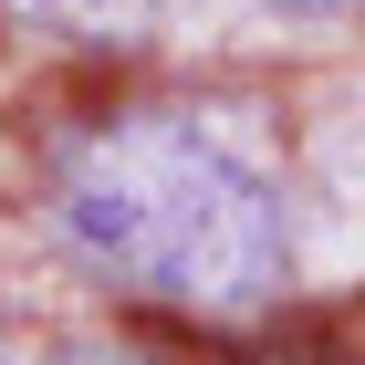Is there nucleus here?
Wrapping results in <instances>:
<instances>
[{
  "mask_svg": "<svg viewBox=\"0 0 365 365\" xmlns=\"http://www.w3.org/2000/svg\"><path fill=\"white\" fill-rule=\"evenodd\" d=\"M53 220L105 282L178 313H261L292 282L282 188L198 115H125L84 136L53 188Z\"/></svg>",
  "mask_w": 365,
  "mask_h": 365,
  "instance_id": "obj_1",
  "label": "nucleus"
},
{
  "mask_svg": "<svg viewBox=\"0 0 365 365\" xmlns=\"http://www.w3.org/2000/svg\"><path fill=\"white\" fill-rule=\"evenodd\" d=\"M11 11H31V21H53V31H84V42L157 21V0H11Z\"/></svg>",
  "mask_w": 365,
  "mask_h": 365,
  "instance_id": "obj_2",
  "label": "nucleus"
},
{
  "mask_svg": "<svg viewBox=\"0 0 365 365\" xmlns=\"http://www.w3.org/2000/svg\"><path fill=\"white\" fill-rule=\"evenodd\" d=\"M53 365H136V355H94V344H73V355H53Z\"/></svg>",
  "mask_w": 365,
  "mask_h": 365,
  "instance_id": "obj_3",
  "label": "nucleus"
},
{
  "mask_svg": "<svg viewBox=\"0 0 365 365\" xmlns=\"http://www.w3.org/2000/svg\"><path fill=\"white\" fill-rule=\"evenodd\" d=\"M282 11H365V0H282Z\"/></svg>",
  "mask_w": 365,
  "mask_h": 365,
  "instance_id": "obj_4",
  "label": "nucleus"
},
{
  "mask_svg": "<svg viewBox=\"0 0 365 365\" xmlns=\"http://www.w3.org/2000/svg\"><path fill=\"white\" fill-rule=\"evenodd\" d=\"M0 365H11V355H0Z\"/></svg>",
  "mask_w": 365,
  "mask_h": 365,
  "instance_id": "obj_5",
  "label": "nucleus"
}]
</instances>
